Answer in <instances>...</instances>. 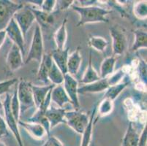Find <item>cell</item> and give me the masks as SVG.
<instances>
[{"instance_id": "cell-6", "label": "cell", "mask_w": 147, "mask_h": 146, "mask_svg": "<svg viewBox=\"0 0 147 146\" xmlns=\"http://www.w3.org/2000/svg\"><path fill=\"white\" fill-rule=\"evenodd\" d=\"M89 117L84 112L79 110H73L66 112L65 115V124L78 134L82 135L85 130Z\"/></svg>"}, {"instance_id": "cell-22", "label": "cell", "mask_w": 147, "mask_h": 146, "mask_svg": "<svg viewBox=\"0 0 147 146\" xmlns=\"http://www.w3.org/2000/svg\"><path fill=\"white\" fill-rule=\"evenodd\" d=\"M67 19L65 18L61 23V26L56 31L53 35L56 46L58 49H64L65 43L67 39Z\"/></svg>"}, {"instance_id": "cell-2", "label": "cell", "mask_w": 147, "mask_h": 146, "mask_svg": "<svg viewBox=\"0 0 147 146\" xmlns=\"http://www.w3.org/2000/svg\"><path fill=\"white\" fill-rule=\"evenodd\" d=\"M17 96L20 104V113L24 114L31 108H36L33 99L32 83L25 80H21L16 87Z\"/></svg>"}, {"instance_id": "cell-39", "label": "cell", "mask_w": 147, "mask_h": 146, "mask_svg": "<svg viewBox=\"0 0 147 146\" xmlns=\"http://www.w3.org/2000/svg\"><path fill=\"white\" fill-rule=\"evenodd\" d=\"M75 1H72V0H68V1H65V0H61V1H57V5H58V7L59 10H66L69 9L72 5L74 4Z\"/></svg>"}, {"instance_id": "cell-42", "label": "cell", "mask_w": 147, "mask_h": 146, "mask_svg": "<svg viewBox=\"0 0 147 146\" xmlns=\"http://www.w3.org/2000/svg\"><path fill=\"white\" fill-rule=\"evenodd\" d=\"M6 37H7V34L5 31V30L0 31V48H1V47L2 46L4 42H5Z\"/></svg>"}, {"instance_id": "cell-27", "label": "cell", "mask_w": 147, "mask_h": 146, "mask_svg": "<svg viewBox=\"0 0 147 146\" xmlns=\"http://www.w3.org/2000/svg\"><path fill=\"white\" fill-rule=\"evenodd\" d=\"M64 75H65L61 72V71L59 69L55 63L53 61L49 75H48L49 81H51L52 84L55 85H62L64 82Z\"/></svg>"}, {"instance_id": "cell-20", "label": "cell", "mask_w": 147, "mask_h": 146, "mask_svg": "<svg viewBox=\"0 0 147 146\" xmlns=\"http://www.w3.org/2000/svg\"><path fill=\"white\" fill-rule=\"evenodd\" d=\"M92 50H90L89 56V64H88L87 68H86V71L84 72V75H83L82 78L81 80V83L84 84V85L92 83L95 82V81L99 80L100 79V75H99L97 71L94 69V67L92 65Z\"/></svg>"}, {"instance_id": "cell-37", "label": "cell", "mask_w": 147, "mask_h": 146, "mask_svg": "<svg viewBox=\"0 0 147 146\" xmlns=\"http://www.w3.org/2000/svg\"><path fill=\"white\" fill-rule=\"evenodd\" d=\"M8 127L7 126L5 119L2 118V116H0V140L5 137L8 136Z\"/></svg>"}, {"instance_id": "cell-18", "label": "cell", "mask_w": 147, "mask_h": 146, "mask_svg": "<svg viewBox=\"0 0 147 146\" xmlns=\"http://www.w3.org/2000/svg\"><path fill=\"white\" fill-rule=\"evenodd\" d=\"M81 61H82V56L80 53V47H78L76 50H74L68 56L67 64L68 74L72 76L77 75L81 67Z\"/></svg>"}, {"instance_id": "cell-41", "label": "cell", "mask_w": 147, "mask_h": 146, "mask_svg": "<svg viewBox=\"0 0 147 146\" xmlns=\"http://www.w3.org/2000/svg\"><path fill=\"white\" fill-rule=\"evenodd\" d=\"M78 2H80V7H92L94 6L95 4H97V2H98L97 1H94V0H80L78 1Z\"/></svg>"}, {"instance_id": "cell-25", "label": "cell", "mask_w": 147, "mask_h": 146, "mask_svg": "<svg viewBox=\"0 0 147 146\" xmlns=\"http://www.w3.org/2000/svg\"><path fill=\"white\" fill-rule=\"evenodd\" d=\"M117 58L115 56H109L102 61L100 65V78H106L114 72V67Z\"/></svg>"}, {"instance_id": "cell-19", "label": "cell", "mask_w": 147, "mask_h": 146, "mask_svg": "<svg viewBox=\"0 0 147 146\" xmlns=\"http://www.w3.org/2000/svg\"><path fill=\"white\" fill-rule=\"evenodd\" d=\"M55 85H36L32 84V91L33 99H34V104L36 108L42 104L45 98L47 96L48 93L51 90Z\"/></svg>"}, {"instance_id": "cell-33", "label": "cell", "mask_w": 147, "mask_h": 146, "mask_svg": "<svg viewBox=\"0 0 147 146\" xmlns=\"http://www.w3.org/2000/svg\"><path fill=\"white\" fill-rule=\"evenodd\" d=\"M125 72L122 69H119L114 72L113 74L111 75L110 76H108L107 78V81L109 86H112V85H117V84L120 83L122 79L125 77Z\"/></svg>"}, {"instance_id": "cell-12", "label": "cell", "mask_w": 147, "mask_h": 146, "mask_svg": "<svg viewBox=\"0 0 147 146\" xmlns=\"http://www.w3.org/2000/svg\"><path fill=\"white\" fill-rule=\"evenodd\" d=\"M66 110L65 108H56L53 106H49L45 113V117L47 118L50 125V129H53L59 124L65 123V115Z\"/></svg>"}, {"instance_id": "cell-40", "label": "cell", "mask_w": 147, "mask_h": 146, "mask_svg": "<svg viewBox=\"0 0 147 146\" xmlns=\"http://www.w3.org/2000/svg\"><path fill=\"white\" fill-rule=\"evenodd\" d=\"M146 140H147V127L146 125L143 129L141 134L139 136L138 143V146H146Z\"/></svg>"}, {"instance_id": "cell-31", "label": "cell", "mask_w": 147, "mask_h": 146, "mask_svg": "<svg viewBox=\"0 0 147 146\" xmlns=\"http://www.w3.org/2000/svg\"><path fill=\"white\" fill-rule=\"evenodd\" d=\"M133 13L136 18L144 20L147 17V5L145 1H141L135 4L133 7Z\"/></svg>"}, {"instance_id": "cell-35", "label": "cell", "mask_w": 147, "mask_h": 146, "mask_svg": "<svg viewBox=\"0 0 147 146\" xmlns=\"http://www.w3.org/2000/svg\"><path fill=\"white\" fill-rule=\"evenodd\" d=\"M57 1L55 0H44L41 5V10L46 13H51L55 9Z\"/></svg>"}, {"instance_id": "cell-5", "label": "cell", "mask_w": 147, "mask_h": 146, "mask_svg": "<svg viewBox=\"0 0 147 146\" xmlns=\"http://www.w3.org/2000/svg\"><path fill=\"white\" fill-rule=\"evenodd\" d=\"M24 5L10 0H0V31L5 30L15 13L22 8Z\"/></svg>"}, {"instance_id": "cell-10", "label": "cell", "mask_w": 147, "mask_h": 146, "mask_svg": "<svg viewBox=\"0 0 147 146\" xmlns=\"http://www.w3.org/2000/svg\"><path fill=\"white\" fill-rule=\"evenodd\" d=\"M6 32L7 37H8L10 40L13 42L14 45L18 46L21 50L23 56L25 54V42L24 37L20 29L19 26L16 24L14 19H12L8 24L7 26L5 29Z\"/></svg>"}, {"instance_id": "cell-36", "label": "cell", "mask_w": 147, "mask_h": 146, "mask_svg": "<svg viewBox=\"0 0 147 146\" xmlns=\"http://www.w3.org/2000/svg\"><path fill=\"white\" fill-rule=\"evenodd\" d=\"M139 75L144 85H146V63L142 59H139Z\"/></svg>"}, {"instance_id": "cell-34", "label": "cell", "mask_w": 147, "mask_h": 146, "mask_svg": "<svg viewBox=\"0 0 147 146\" xmlns=\"http://www.w3.org/2000/svg\"><path fill=\"white\" fill-rule=\"evenodd\" d=\"M18 82V80L17 78L10 79V80H4V81L0 82V96L5 94H7V92L10 91V88Z\"/></svg>"}, {"instance_id": "cell-30", "label": "cell", "mask_w": 147, "mask_h": 146, "mask_svg": "<svg viewBox=\"0 0 147 146\" xmlns=\"http://www.w3.org/2000/svg\"><path fill=\"white\" fill-rule=\"evenodd\" d=\"M97 110H98V114L100 116H108L113 111V102L109 99L103 98V100L99 104Z\"/></svg>"}, {"instance_id": "cell-14", "label": "cell", "mask_w": 147, "mask_h": 146, "mask_svg": "<svg viewBox=\"0 0 147 146\" xmlns=\"http://www.w3.org/2000/svg\"><path fill=\"white\" fill-rule=\"evenodd\" d=\"M108 88H109V85L107 81V78H100V80L94 83L78 87V93L81 94L100 93V92L106 91Z\"/></svg>"}, {"instance_id": "cell-28", "label": "cell", "mask_w": 147, "mask_h": 146, "mask_svg": "<svg viewBox=\"0 0 147 146\" xmlns=\"http://www.w3.org/2000/svg\"><path fill=\"white\" fill-rule=\"evenodd\" d=\"M127 85V83H120L117 85L109 86L104 95V98L109 99L113 102L118 97L119 95L122 92V91H124Z\"/></svg>"}, {"instance_id": "cell-15", "label": "cell", "mask_w": 147, "mask_h": 146, "mask_svg": "<svg viewBox=\"0 0 147 146\" xmlns=\"http://www.w3.org/2000/svg\"><path fill=\"white\" fill-rule=\"evenodd\" d=\"M51 100L58 108H64L65 104L67 103L71 104V102L67 95L62 85H55L52 88Z\"/></svg>"}, {"instance_id": "cell-16", "label": "cell", "mask_w": 147, "mask_h": 146, "mask_svg": "<svg viewBox=\"0 0 147 146\" xmlns=\"http://www.w3.org/2000/svg\"><path fill=\"white\" fill-rule=\"evenodd\" d=\"M18 124L26 129L31 136L37 140H42L44 137L47 135L44 127L40 124L23 121V120H19Z\"/></svg>"}, {"instance_id": "cell-8", "label": "cell", "mask_w": 147, "mask_h": 146, "mask_svg": "<svg viewBox=\"0 0 147 146\" xmlns=\"http://www.w3.org/2000/svg\"><path fill=\"white\" fill-rule=\"evenodd\" d=\"M13 19L16 21L18 26H19L23 35L25 38L29 28L32 26L35 21V18L31 8L26 5L25 6L24 5L22 8H21L18 11L15 13Z\"/></svg>"}, {"instance_id": "cell-26", "label": "cell", "mask_w": 147, "mask_h": 146, "mask_svg": "<svg viewBox=\"0 0 147 146\" xmlns=\"http://www.w3.org/2000/svg\"><path fill=\"white\" fill-rule=\"evenodd\" d=\"M135 41L133 42L131 50L137 51L141 48L147 47V33L146 31L143 29H136L134 32Z\"/></svg>"}, {"instance_id": "cell-4", "label": "cell", "mask_w": 147, "mask_h": 146, "mask_svg": "<svg viewBox=\"0 0 147 146\" xmlns=\"http://www.w3.org/2000/svg\"><path fill=\"white\" fill-rule=\"evenodd\" d=\"M110 35L112 39V50L113 56H121L126 51L128 40L124 29L118 25L111 26L109 29Z\"/></svg>"}, {"instance_id": "cell-3", "label": "cell", "mask_w": 147, "mask_h": 146, "mask_svg": "<svg viewBox=\"0 0 147 146\" xmlns=\"http://www.w3.org/2000/svg\"><path fill=\"white\" fill-rule=\"evenodd\" d=\"M43 55L44 45L42 30L41 28L37 25L34 29L29 51L24 61V64H28L31 61H36L40 64Z\"/></svg>"}, {"instance_id": "cell-38", "label": "cell", "mask_w": 147, "mask_h": 146, "mask_svg": "<svg viewBox=\"0 0 147 146\" xmlns=\"http://www.w3.org/2000/svg\"><path fill=\"white\" fill-rule=\"evenodd\" d=\"M42 146H63V145L56 137L50 135V136H49L48 140L45 141V143Z\"/></svg>"}, {"instance_id": "cell-32", "label": "cell", "mask_w": 147, "mask_h": 146, "mask_svg": "<svg viewBox=\"0 0 147 146\" xmlns=\"http://www.w3.org/2000/svg\"><path fill=\"white\" fill-rule=\"evenodd\" d=\"M10 110H11L12 114L14 116L15 119L16 120L17 122H18L20 120L21 113H20V104L18 100V96H17L16 88V91L14 92L13 96L11 97V100H10Z\"/></svg>"}, {"instance_id": "cell-29", "label": "cell", "mask_w": 147, "mask_h": 146, "mask_svg": "<svg viewBox=\"0 0 147 146\" xmlns=\"http://www.w3.org/2000/svg\"><path fill=\"white\" fill-rule=\"evenodd\" d=\"M88 43L92 48L102 53L105 51V48L108 45L107 40L103 37H95V36H90L88 40Z\"/></svg>"}, {"instance_id": "cell-1", "label": "cell", "mask_w": 147, "mask_h": 146, "mask_svg": "<svg viewBox=\"0 0 147 146\" xmlns=\"http://www.w3.org/2000/svg\"><path fill=\"white\" fill-rule=\"evenodd\" d=\"M72 9L78 13L80 19L76 26H84L87 24L94 23H108L107 15L111 13L112 10L105 9L97 6H92L83 7L73 4L71 6Z\"/></svg>"}, {"instance_id": "cell-43", "label": "cell", "mask_w": 147, "mask_h": 146, "mask_svg": "<svg viewBox=\"0 0 147 146\" xmlns=\"http://www.w3.org/2000/svg\"><path fill=\"white\" fill-rule=\"evenodd\" d=\"M0 146H7V145L4 142H2V140H0Z\"/></svg>"}, {"instance_id": "cell-44", "label": "cell", "mask_w": 147, "mask_h": 146, "mask_svg": "<svg viewBox=\"0 0 147 146\" xmlns=\"http://www.w3.org/2000/svg\"><path fill=\"white\" fill-rule=\"evenodd\" d=\"M3 109V102L0 100V110Z\"/></svg>"}, {"instance_id": "cell-7", "label": "cell", "mask_w": 147, "mask_h": 146, "mask_svg": "<svg viewBox=\"0 0 147 146\" xmlns=\"http://www.w3.org/2000/svg\"><path fill=\"white\" fill-rule=\"evenodd\" d=\"M5 101L3 102V109L5 116V122L7 126L10 129L13 135H14L15 138L16 140L18 146H24L23 143L22 138H21V134H20L19 129H18V124L16 120L15 119L14 116H13L10 110V100H11V96L9 94H6Z\"/></svg>"}, {"instance_id": "cell-13", "label": "cell", "mask_w": 147, "mask_h": 146, "mask_svg": "<svg viewBox=\"0 0 147 146\" xmlns=\"http://www.w3.org/2000/svg\"><path fill=\"white\" fill-rule=\"evenodd\" d=\"M51 56L53 61L58 67L59 69L61 71L64 75L67 73V64L68 56H69V48L64 49H58L52 50Z\"/></svg>"}, {"instance_id": "cell-24", "label": "cell", "mask_w": 147, "mask_h": 146, "mask_svg": "<svg viewBox=\"0 0 147 146\" xmlns=\"http://www.w3.org/2000/svg\"><path fill=\"white\" fill-rule=\"evenodd\" d=\"M33 14L35 18V21L38 23V26L40 27H48L50 26L53 24V16L52 15L51 13H46L45 12L42 11L41 10H37L34 7H30Z\"/></svg>"}, {"instance_id": "cell-9", "label": "cell", "mask_w": 147, "mask_h": 146, "mask_svg": "<svg viewBox=\"0 0 147 146\" xmlns=\"http://www.w3.org/2000/svg\"><path fill=\"white\" fill-rule=\"evenodd\" d=\"M65 92L73 104L75 110H79L80 103L78 100V81L68 73L64 75V82L62 83Z\"/></svg>"}, {"instance_id": "cell-21", "label": "cell", "mask_w": 147, "mask_h": 146, "mask_svg": "<svg viewBox=\"0 0 147 146\" xmlns=\"http://www.w3.org/2000/svg\"><path fill=\"white\" fill-rule=\"evenodd\" d=\"M139 136L140 135L134 128L133 123L129 122L122 139L121 146H138Z\"/></svg>"}, {"instance_id": "cell-17", "label": "cell", "mask_w": 147, "mask_h": 146, "mask_svg": "<svg viewBox=\"0 0 147 146\" xmlns=\"http://www.w3.org/2000/svg\"><path fill=\"white\" fill-rule=\"evenodd\" d=\"M52 63H53V60H52L51 54L44 53L42 60L40 63L39 69L37 74V78L40 82H42V83L45 84L49 82L48 80V75H49Z\"/></svg>"}, {"instance_id": "cell-23", "label": "cell", "mask_w": 147, "mask_h": 146, "mask_svg": "<svg viewBox=\"0 0 147 146\" xmlns=\"http://www.w3.org/2000/svg\"><path fill=\"white\" fill-rule=\"evenodd\" d=\"M97 106L94 107L92 114L89 116V122H88L85 130L84 131L82 134V140H81V146H89V145H90L91 140H92V132H93L94 121H95L94 118H95L96 112H97Z\"/></svg>"}, {"instance_id": "cell-11", "label": "cell", "mask_w": 147, "mask_h": 146, "mask_svg": "<svg viewBox=\"0 0 147 146\" xmlns=\"http://www.w3.org/2000/svg\"><path fill=\"white\" fill-rule=\"evenodd\" d=\"M24 64V56L18 46L13 44L9 50L6 59V66L10 72H15L21 69Z\"/></svg>"}]
</instances>
